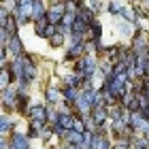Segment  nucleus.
I'll return each mask as SVG.
<instances>
[{"instance_id":"obj_1","label":"nucleus","mask_w":149,"mask_h":149,"mask_svg":"<svg viewBox=\"0 0 149 149\" xmlns=\"http://www.w3.org/2000/svg\"><path fill=\"white\" fill-rule=\"evenodd\" d=\"M17 83H13L9 87H4L2 92H0V104H2V109L4 111H9V113H17Z\"/></svg>"},{"instance_id":"obj_2","label":"nucleus","mask_w":149,"mask_h":149,"mask_svg":"<svg viewBox=\"0 0 149 149\" xmlns=\"http://www.w3.org/2000/svg\"><path fill=\"white\" fill-rule=\"evenodd\" d=\"M64 13H66V2L64 0H56V2L47 4V19H49V24L60 26L62 19H64Z\"/></svg>"},{"instance_id":"obj_3","label":"nucleus","mask_w":149,"mask_h":149,"mask_svg":"<svg viewBox=\"0 0 149 149\" xmlns=\"http://www.w3.org/2000/svg\"><path fill=\"white\" fill-rule=\"evenodd\" d=\"M30 136L26 132H19V130H13L9 134V139H6V145H9V149H32L30 147Z\"/></svg>"},{"instance_id":"obj_4","label":"nucleus","mask_w":149,"mask_h":149,"mask_svg":"<svg viewBox=\"0 0 149 149\" xmlns=\"http://www.w3.org/2000/svg\"><path fill=\"white\" fill-rule=\"evenodd\" d=\"M6 51H9V56L11 58H22L24 53H26V49H24V40L19 38V34H13V36H9L6 38Z\"/></svg>"},{"instance_id":"obj_5","label":"nucleus","mask_w":149,"mask_h":149,"mask_svg":"<svg viewBox=\"0 0 149 149\" xmlns=\"http://www.w3.org/2000/svg\"><path fill=\"white\" fill-rule=\"evenodd\" d=\"M79 94H81V87H72V85L62 87V102H64V104H68L70 109H72L74 102L79 100Z\"/></svg>"},{"instance_id":"obj_6","label":"nucleus","mask_w":149,"mask_h":149,"mask_svg":"<svg viewBox=\"0 0 149 149\" xmlns=\"http://www.w3.org/2000/svg\"><path fill=\"white\" fill-rule=\"evenodd\" d=\"M92 117L98 124V128L109 126V107H94L92 109Z\"/></svg>"},{"instance_id":"obj_7","label":"nucleus","mask_w":149,"mask_h":149,"mask_svg":"<svg viewBox=\"0 0 149 149\" xmlns=\"http://www.w3.org/2000/svg\"><path fill=\"white\" fill-rule=\"evenodd\" d=\"M66 40H68V34L62 32V30H60V26H58V30L47 38V43H49V47H53V49H60V47L66 45Z\"/></svg>"},{"instance_id":"obj_8","label":"nucleus","mask_w":149,"mask_h":149,"mask_svg":"<svg viewBox=\"0 0 149 149\" xmlns=\"http://www.w3.org/2000/svg\"><path fill=\"white\" fill-rule=\"evenodd\" d=\"M45 98H47V104H60L62 102V87L47 85L45 87Z\"/></svg>"},{"instance_id":"obj_9","label":"nucleus","mask_w":149,"mask_h":149,"mask_svg":"<svg viewBox=\"0 0 149 149\" xmlns=\"http://www.w3.org/2000/svg\"><path fill=\"white\" fill-rule=\"evenodd\" d=\"M47 0H34L32 4V22H38V19L47 17Z\"/></svg>"},{"instance_id":"obj_10","label":"nucleus","mask_w":149,"mask_h":149,"mask_svg":"<svg viewBox=\"0 0 149 149\" xmlns=\"http://www.w3.org/2000/svg\"><path fill=\"white\" fill-rule=\"evenodd\" d=\"M28 119L40 121V124H49V121H47V107H43V104H32L30 117H28Z\"/></svg>"},{"instance_id":"obj_11","label":"nucleus","mask_w":149,"mask_h":149,"mask_svg":"<svg viewBox=\"0 0 149 149\" xmlns=\"http://www.w3.org/2000/svg\"><path fill=\"white\" fill-rule=\"evenodd\" d=\"M13 83H15V77H13L9 64H6V66H2V68H0V92H2L4 87L13 85Z\"/></svg>"},{"instance_id":"obj_12","label":"nucleus","mask_w":149,"mask_h":149,"mask_svg":"<svg viewBox=\"0 0 149 149\" xmlns=\"http://www.w3.org/2000/svg\"><path fill=\"white\" fill-rule=\"evenodd\" d=\"M13 130H15V119L9 117L6 113H2L0 115V134H6V132L11 134Z\"/></svg>"},{"instance_id":"obj_13","label":"nucleus","mask_w":149,"mask_h":149,"mask_svg":"<svg viewBox=\"0 0 149 149\" xmlns=\"http://www.w3.org/2000/svg\"><path fill=\"white\" fill-rule=\"evenodd\" d=\"M4 30H6V34H9V36H13V34H19V24H17L15 15H11L9 19H6V24H4Z\"/></svg>"},{"instance_id":"obj_14","label":"nucleus","mask_w":149,"mask_h":149,"mask_svg":"<svg viewBox=\"0 0 149 149\" xmlns=\"http://www.w3.org/2000/svg\"><path fill=\"white\" fill-rule=\"evenodd\" d=\"M121 9H124V2H121V0H109V4H107V13L113 15V17H117L121 13Z\"/></svg>"},{"instance_id":"obj_15","label":"nucleus","mask_w":149,"mask_h":149,"mask_svg":"<svg viewBox=\"0 0 149 149\" xmlns=\"http://www.w3.org/2000/svg\"><path fill=\"white\" fill-rule=\"evenodd\" d=\"M111 149H132L130 139H124V136L115 139V141H113V145H111Z\"/></svg>"},{"instance_id":"obj_16","label":"nucleus","mask_w":149,"mask_h":149,"mask_svg":"<svg viewBox=\"0 0 149 149\" xmlns=\"http://www.w3.org/2000/svg\"><path fill=\"white\" fill-rule=\"evenodd\" d=\"M87 4H90V6H92V9L96 11V13H100V11H102V0H87Z\"/></svg>"}]
</instances>
